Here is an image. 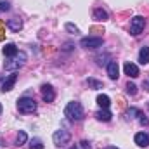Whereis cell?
I'll return each mask as SVG.
<instances>
[{
    "mask_svg": "<svg viewBox=\"0 0 149 149\" xmlns=\"http://www.w3.org/2000/svg\"><path fill=\"white\" fill-rule=\"evenodd\" d=\"M64 116L68 118V120H71V121H80V120H83V116H85V111H83V106L80 104V102H68V106L64 108Z\"/></svg>",
    "mask_w": 149,
    "mask_h": 149,
    "instance_id": "1",
    "label": "cell"
},
{
    "mask_svg": "<svg viewBox=\"0 0 149 149\" xmlns=\"http://www.w3.org/2000/svg\"><path fill=\"white\" fill-rule=\"evenodd\" d=\"M80 45L85 47V49H97V47H102V38L101 37H87L80 40Z\"/></svg>",
    "mask_w": 149,
    "mask_h": 149,
    "instance_id": "6",
    "label": "cell"
},
{
    "mask_svg": "<svg viewBox=\"0 0 149 149\" xmlns=\"http://www.w3.org/2000/svg\"><path fill=\"white\" fill-rule=\"evenodd\" d=\"M9 9H10L9 2H5V0H0V12H5V10H9Z\"/></svg>",
    "mask_w": 149,
    "mask_h": 149,
    "instance_id": "25",
    "label": "cell"
},
{
    "mask_svg": "<svg viewBox=\"0 0 149 149\" xmlns=\"http://www.w3.org/2000/svg\"><path fill=\"white\" fill-rule=\"evenodd\" d=\"M17 52H19V50H17V47H16L14 43H5V47H3V54H5L7 57H14Z\"/></svg>",
    "mask_w": 149,
    "mask_h": 149,
    "instance_id": "16",
    "label": "cell"
},
{
    "mask_svg": "<svg viewBox=\"0 0 149 149\" xmlns=\"http://www.w3.org/2000/svg\"><path fill=\"white\" fill-rule=\"evenodd\" d=\"M144 26H146V19H144L142 16H135V17H132V21H130V33H132L134 37H137V35H141V33L144 31Z\"/></svg>",
    "mask_w": 149,
    "mask_h": 149,
    "instance_id": "5",
    "label": "cell"
},
{
    "mask_svg": "<svg viewBox=\"0 0 149 149\" xmlns=\"http://www.w3.org/2000/svg\"><path fill=\"white\" fill-rule=\"evenodd\" d=\"M52 141H54V144H56L57 148H64L66 144H70V141H71V134H70V130H66V128H59V130L54 132Z\"/></svg>",
    "mask_w": 149,
    "mask_h": 149,
    "instance_id": "3",
    "label": "cell"
},
{
    "mask_svg": "<svg viewBox=\"0 0 149 149\" xmlns=\"http://www.w3.org/2000/svg\"><path fill=\"white\" fill-rule=\"evenodd\" d=\"M108 76H109L111 80H118V76H120V68H118V63H116V61L108 63Z\"/></svg>",
    "mask_w": 149,
    "mask_h": 149,
    "instance_id": "11",
    "label": "cell"
},
{
    "mask_svg": "<svg viewBox=\"0 0 149 149\" xmlns=\"http://www.w3.org/2000/svg\"><path fill=\"white\" fill-rule=\"evenodd\" d=\"M139 113H141V109H137V108H130V109L127 111V118H137Z\"/></svg>",
    "mask_w": 149,
    "mask_h": 149,
    "instance_id": "22",
    "label": "cell"
},
{
    "mask_svg": "<svg viewBox=\"0 0 149 149\" xmlns=\"http://www.w3.org/2000/svg\"><path fill=\"white\" fill-rule=\"evenodd\" d=\"M148 108H149V102H148Z\"/></svg>",
    "mask_w": 149,
    "mask_h": 149,
    "instance_id": "31",
    "label": "cell"
},
{
    "mask_svg": "<svg viewBox=\"0 0 149 149\" xmlns=\"http://www.w3.org/2000/svg\"><path fill=\"white\" fill-rule=\"evenodd\" d=\"M17 109L23 114H30V113L37 111V101L33 97H21L17 101Z\"/></svg>",
    "mask_w": 149,
    "mask_h": 149,
    "instance_id": "4",
    "label": "cell"
},
{
    "mask_svg": "<svg viewBox=\"0 0 149 149\" xmlns=\"http://www.w3.org/2000/svg\"><path fill=\"white\" fill-rule=\"evenodd\" d=\"M66 31H70V33H73V35L80 33V30H78L74 24H71V23H66Z\"/></svg>",
    "mask_w": 149,
    "mask_h": 149,
    "instance_id": "24",
    "label": "cell"
},
{
    "mask_svg": "<svg viewBox=\"0 0 149 149\" xmlns=\"http://www.w3.org/2000/svg\"><path fill=\"white\" fill-rule=\"evenodd\" d=\"M0 40H2V42L5 40V31H3V23H2V21H0Z\"/></svg>",
    "mask_w": 149,
    "mask_h": 149,
    "instance_id": "27",
    "label": "cell"
},
{
    "mask_svg": "<svg viewBox=\"0 0 149 149\" xmlns=\"http://www.w3.org/2000/svg\"><path fill=\"white\" fill-rule=\"evenodd\" d=\"M139 61L141 64H148L149 63V47H142L139 52Z\"/></svg>",
    "mask_w": 149,
    "mask_h": 149,
    "instance_id": "17",
    "label": "cell"
},
{
    "mask_svg": "<svg viewBox=\"0 0 149 149\" xmlns=\"http://www.w3.org/2000/svg\"><path fill=\"white\" fill-rule=\"evenodd\" d=\"M30 149H43V144L40 139H31L30 141Z\"/></svg>",
    "mask_w": 149,
    "mask_h": 149,
    "instance_id": "19",
    "label": "cell"
},
{
    "mask_svg": "<svg viewBox=\"0 0 149 149\" xmlns=\"http://www.w3.org/2000/svg\"><path fill=\"white\" fill-rule=\"evenodd\" d=\"M108 149H116V148H108Z\"/></svg>",
    "mask_w": 149,
    "mask_h": 149,
    "instance_id": "30",
    "label": "cell"
},
{
    "mask_svg": "<svg viewBox=\"0 0 149 149\" xmlns=\"http://www.w3.org/2000/svg\"><path fill=\"white\" fill-rule=\"evenodd\" d=\"M142 87H144V88L149 92V74H148V78H144V81H142Z\"/></svg>",
    "mask_w": 149,
    "mask_h": 149,
    "instance_id": "28",
    "label": "cell"
},
{
    "mask_svg": "<svg viewBox=\"0 0 149 149\" xmlns=\"http://www.w3.org/2000/svg\"><path fill=\"white\" fill-rule=\"evenodd\" d=\"M95 118L99 120V121H109L113 118V114L109 109H99V111L95 113Z\"/></svg>",
    "mask_w": 149,
    "mask_h": 149,
    "instance_id": "13",
    "label": "cell"
},
{
    "mask_svg": "<svg viewBox=\"0 0 149 149\" xmlns=\"http://www.w3.org/2000/svg\"><path fill=\"white\" fill-rule=\"evenodd\" d=\"M7 28H9L10 31H19V30L23 28V21H21L19 17H12V19L7 21Z\"/></svg>",
    "mask_w": 149,
    "mask_h": 149,
    "instance_id": "12",
    "label": "cell"
},
{
    "mask_svg": "<svg viewBox=\"0 0 149 149\" xmlns=\"http://www.w3.org/2000/svg\"><path fill=\"white\" fill-rule=\"evenodd\" d=\"M127 94H130V95H135L137 94V85L135 83H127Z\"/></svg>",
    "mask_w": 149,
    "mask_h": 149,
    "instance_id": "21",
    "label": "cell"
},
{
    "mask_svg": "<svg viewBox=\"0 0 149 149\" xmlns=\"http://www.w3.org/2000/svg\"><path fill=\"white\" fill-rule=\"evenodd\" d=\"M87 83H88V87H92V88H102V81H97V80H94V78H88Z\"/></svg>",
    "mask_w": 149,
    "mask_h": 149,
    "instance_id": "20",
    "label": "cell"
},
{
    "mask_svg": "<svg viewBox=\"0 0 149 149\" xmlns=\"http://www.w3.org/2000/svg\"><path fill=\"white\" fill-rule=\"evenodd\" d=\"M134 141H135V144L139 148H148L149 146V135L146 132H137L135 137H134Z\"/></svg>",
    "mask_w": 149,
    "mask_h": 149,
    "instance_id": "9",
    "label": "cell"
},
{
    "mask_svg": "<svg viewBox=\"0 0 149 149\" xmlns=\"http://www.w3.org/2000/svg\"><path fill=\"white\" fill-rule=\"evenodd\" d=\"M26 141H28V135H26L24 130H21V132L17 134V137H16V144H17V146H23Z\"/></svg>",
    "mask_w": 149,
    "mask_h": 149,
    "instance_id": "18",
    "label": "cell"
},
{
    "mask_svg": "<svg viewBox=\"0 0 149 149\" xmlns=\"http://www.w3.org/2000/svg\"><path fill=\"white\" fill-rule=\"evenodd\" d=\"M97 104L101 106V109H108V108L111 106V99H109L108 95L101 94V95H97Z\"/></svg>",
    "mask_w": 149,
    "mask_h": 149,
    "instance_id": "14",
    "label": "cell"
},
{
    "mask_svg": "<svg viewBox=\"0 0 149 149\" xmlns=\"http://www.w3.org/2000/svg\"><path fill=\"white\" fill-rule=\"evenodd\" d=\"M137 118H139V123H141V125H144V127H146V125H149V118L142 111L139 113V116H137Z\"/></svg>",
    "mask_w": 149,
    "mask_h": 149,
    "instance_id": "23",
    "label": "cell"
},
{
    "mask_svg": "<svg viewBox=\"0 0 149 149\" xmlns=\"http://www.w3.org/2000/svg\"><path fill=\"white\" fill-rule=\"evenodd\" d=\"M78 148H80V149H92V148H90V144H88V142H87V141H81V142H80V146H78Z\"/></svg>",
    "mask_w": 149,
    "mask_h": 149,
    "instance_id": "26",
    "label": "cell"
},
{
    "mask_svg": "<svg viewBox=\"0 0 149 149\" xmlns=\"http://www.w3.org/2000/svg\"><path fill=\"white\" fill-rule=\"evenodd\" d=\"M94 19L102 23V21H108L109 16H108V12H106L104 9H95V10H94Z\"/></svg>",
    "mask_w": 149,
    "mask_h": 149,
    "instance_id": "15",
    "label": "cell"
},
{
    "mask_svg": "<svg viewBox=\"0 0 149 149\" xmlns=\"http://www.w3.org/2000/svg\"><path fill=\"white\" fill-rule=\"evenodd\" d=\"M26 59H28L26 52H17L14 57H9V61L3 63V68H5L7 71H16V70H19L21 66H24Z\"/></svg>",
    "mask_w": 149,
    "mask_h": 149,
    "instance_id": "2",
    "label": "cell"
},
{
    "mask_svg": "<svg viewBox=\"0 0 149 149\" xmlns=\"http://www.w3.org/2000/svg\"><path fill=\"white\" fill-rule=\"evenodd\" d=\"M0 114H2V104H0Z\"/></svg>",
    "mask_w": 149,
    "mask_h": 149,
    "instance_id": "29",
    "label": "cell"
},
{
    "mask_svg": "<svg viewBox=\"0 0 149 149\" xmlns=\"http://www.w3.org/2000/svg\"><path fill=\"white\" fill-rule=\"evenodd\" d=\"M40 92H42V99L45 101V102H52L54 99H56V92H54V88H52V85H42V88H40Z\"/></svg>",
    "mask_w": 149,
    "mask_h": 149,
    "instance_id": "7",
    "label": "cell"
},
{
    "mask_svg": "<svg viewBox=\"0 0 149 149\" xmlns=\"http://www.w3.org/2000/svg\"><path fill=\"white\" fill-rule=\"evenodd\" d=\"M17 81V73H12V74H9L5 80H3V83H2V92L5 94V92H9V90H12V87H14V83Z\"/></svg>",
    "mask_w": 149,
    "mask_h": 149,
    "instance_id": "8",
    "label": "cell"
},
{
    "mask_svg": "<svg viewBox=\"0 0 149 149\" xmlns=\"http://www.w3.org/2000/svg\"><path fill=\"white\" fill-rule=\"evenodd\" d=\"M123 70H125V74H128L130 78H137V76H139V68H137L134 63H130V61L125 63Z\"/></svg>",
    "mask_w": 149,
    "mask_h": 149,
    "instance_id": "10",
    "label": "cell"
}]
</instances>
